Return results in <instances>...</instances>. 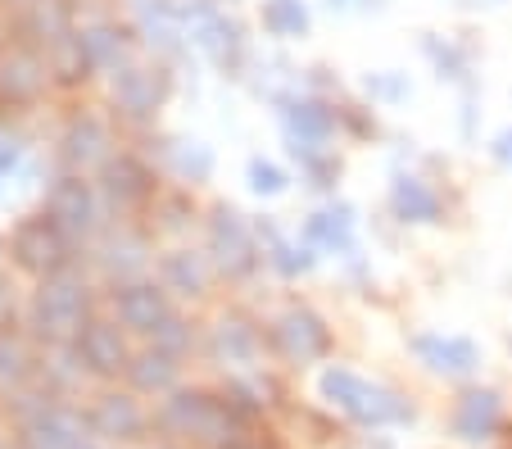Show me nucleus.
<instances>
[{
	"mask_svg": "<svg viewBox=\"0 0 512 449\" xmlns=\"http://www.w3.org/2000/svg\"><path fill=\"white\" fill-rule=\"evenodd\" d=\"M191 345H195L191 327H186L182 318H173V313H168L164 323L155 327V350H164V354H173V359H182V354L191 350Z\"/></svg>",
	"mask_w": 512,
	"mask_h": 449,
	"instance_id": "7c9ffc66",
	"label": "nucleus"
},
{
	"mask_svg": "<svg viewBox=\"0 0 512 449\" xmlns=\"http://www.w3.org/2000/svg\"><path fill=\"white\" fill-rule=\"evenodd\" d=\"M19 146H14V141H5L0 137V196H5V182H10L14 177V168H19Z\"/></svg>",
	"mask_w": 512,
	"mask_h": 449,
	"instance_id": "72a5a7b5",
	"label": "nucleus"
},
{
	"mask_svg": "<svg viewBox=\"0 0 512 449\" xmlns=\"http://www.w3.org/2000/svg\"><path fill=\"white\" fill-rule=\"evenodd\" d=\"M105 150H109V132H105V123H100V118L82 114V118H73V123H68V132H64V159H68V164L91 168V164H100V159H105Z\"/></svg>",
	"mask_w": 512,
	"mask_h": 449,
	"instance_id": "f3484780",
	"label": "nucleus"
},
{
	"mask_svg": "<svg viewBox=\"0 0 512 449\" xmlns=\"http://www.w3.org/2000/svg\"><path fill=\"white\" fill-rule=\"evenodd\" d=\"M73 350H78L82 368L96 372V377H118V372H127V363H132L123 332H118L114 323H87L82 336L73 341Z\"/></svg>",
	"mask_w": 512,
	"mask_h": 449,
	"instance_id": "9d476101",
	"label": "nucleus"
},
{
	"mask_svg": "<svg viewBox=\"0 0 512 449\" xmlns=\"http://www.w3.org/2000/svg\"><path fill=\"white\" fill-rule=\"evenodd\" d=\"M10 250H14V259H19V268H28V273H37V277H55L59 268H64V232H59L46 214L19 223Z\"/></svg>",
	"mask_w": 512,
	"mask_h": 449,
	"instance_id": "20e7f679",
	"label": "nucleus"
},
{
	"mask_svg": "<svg viewBox=\"0 0 512 449\" xmlns=\"http://www.w3.org/2000/svg\"><path fill=\"white\" fill-rule=\"evenodd\" d=\"M114 309H118V323L136 336H155V327L168 318V300H164V286L155 282H123L114 291Z\"/></svg>",
	"mask_w": 512,
	"mask_h": 449,
	"instance_id": "1a4fd4ad",
	"label": "nucleus"
},
{
	"mask_svg": "<svg viewBox=\"0 0 512 449\" xmlns=\"http://www.w3.org/2000/svg\"><path fill=\"white\" fill-rule=\"evenodd\" d=\"M241 449H245V445H241Z\"/></svg>",
	"mask_w": 512,
	"mask_h": 449,
	"instance_id": "4c0bfd02",
	"label": "nucleus"
},
{
	"mask_svg": "<svg viewBox=\"0 0 512 449\" xmlns=\"http://www.w3.org/2000/svg\"><path fill=\"white\" fill-rule=\"evenodd\" d=\"M100 264H105L114 277H132L136 268L145 264L141 241H132V236H123V241H109V245H105V254H100Z\"/></svg>",
	"mask_w": 512,
	"mask_h": 449,
	"instance_id": "c756f323",
	"label": "nucleus"
},
{
	"mask_svg": "<svg viewBox=\"0 0 512 449\" xmlns=\"http://www.w3.org/2000/svg\"><path fill=\"white\" fill-rule=\"evenodd\" d=\"M127 381H132V391H141V395H173L177 391V359L164 350L132 354Z\"/></svg>",
	"mask_w": 512,
	"mask_h": 449,
	"instance_id": "dca6fc26",
	"label": "nucleus"
},
{
	"mask_svg": "<svg viewBox=\"0 0 512 449\" xmlns=\"http://www.w3.org/2000/svg\"><path fill=\"white\" fill-rule=\"evenodd\" d=\"M499 418H503V404H499V395H494V391H467L463 400L454 404V431L463 440L494 436Z\"/></svg>",
	"mask_w": 512,
	"mask_h": 449,
	"instance_id": "2eb2a0df",
	"label": "nucleus"
},
{
	"mask_svg": "<svg viewBox=\"0 0 512 449\" xmlns=\"http://www.w3.org/2000/svg\"><path fill=\"white\" fill-rule=\"evenodd\" d=\"M250 186H254V191H259V196H277L281 186H286V177H281L272 164H263V159H254V164H250Z\"/></svg>",
	"mask_w": 512,
	"mask_h": 449,
	"instance_id": "473e14b6",
	"label": "nucleus"
},
{
	"mask_svg": "<svg viewBox=\"0 0 512 449\" xmlns=\"http://www.w3.org/2000/svg\"><path fill=\"white\" fill-rule=\"evenodd\" d=\"M0 449H10V445H0Z\"/></svg>",
	"mask_w": 512,
	"mask_h": 449,
	"instance_id": "e433bc0d",
	"label": "nucleus"
},
{
	"mask_svg": "<svg viewBox=\"0 0 512 449\" xmlns=\"http://www.w3.org/2000/svg\"><path fill=\"white\" fill-rule=\"evenodd\" d=\"M286 123H290V137L295 141H322L331 127V114L322 105H295L286 114Z\"/></svg>",
	"mask_w": 512,
	"mask_h": 449,
	"instance_id": "c85d7f7f",
	"label": "nucleus"
},
{
	"mask_svg": "<svg viewBox=\"0 0 512 449\" xmlns=\"http://www.w3.org/2000/svg\"><path fill=\"white\" fill-rule=\"evenodd\" d=\"M263 23H268V32H277V37H300V32L309 28V14H304L300 0H268Z\"/></svg>",
	"mask_w": 512,
	"mask_h": 449,
	"instance_id": "cd10ccee",
	"label": "nucleus"
},
{
	"mask_svg": "<svg viewBox=\"0 0 512 449\" xmlns=\"http://www.w3.org/2000/svg\"><path fill=\"white\" fill-rule=\"evenodd\" d=\"M318 391H322V400H331L340 413H349V418L363 422V427H390V422L413 418V409H408L395 391L372 386V381H363L349 368H327L318 381Z\"/></svg>",
	"mask_w": 512,
	"mask_h": 449,
	"instance_id": "f03ea898",
	"label": "nucleus"
},
{
	"mask_svg": "<svg viewBox=\"0 0 512 449\" xmlns=\"http://www.w3.org/2000/svg\"><path fill=\"white\" fill-rule=\"evenodd\" d=\"M41 82H46V64L41 59L23 55V50H14L10 59H0V96L32 100L41 91Z\"/></svg>",
	"mask_w": 512,
	"mask_h": 449,
	"instance_id": "aec40b11",
	"label": "nucleus"
},
{
	"mask_svg": "<svg viewBox=\"0 0 512 449\" xmlns=\"http://www.w3.org/2000/svg\"><path fill=\"white\" fill-rule=\"evenodd\" d=\"M78 41L91 69H118L127 59V32L114 23H91L87 32H78Z\"/></svg>",
	"mask_w": 512,
	"mask_h": 449,
	"instance_id": "412c9836",
	"label": "nucleus"
},
{
	"mask_svg": "<svg viewBox=\"0 0 512 449\" xmlns=\"http://www.w3.org/2000/svg\"><path fill=\"white\" fill-rule=\"evenodd\" d=\"M145 37L155 41L159 50H182V10L173 0H136Z\"/></svg>",
	"mask_w": 512,
	"mask_h": 449,
	"instance_id": "6ab92c4d",
	"label": "nucleus"
},
{
	"mask_svg": "<svg viewBox=\"0 0 512 449\" xmlns=\"http://www.w3.org/2000/svg\"><path fill=\"white\" fill-rule=\"evenodd\" d=\"M195 41H200L204 50H209L218 64H227V59H236V50H241V32H236V23L218 19V14H204V19H195Z\"/></svg>",
	"mask_w": 512,
	"mask_h": 449,
	"instance_id": "5701e85b",
	"label": "nucleus"
},
{
	"mask_svg": "<svg viewBox=\"0 0 512 449\" xmlns=\"http://www.w3.org/2000/svg\"><path fill=\"white\" fill-rule=\"evenodd\" d=\"M91 422H82L73 409L46 404L37 418L23 422V449H82L87 445Z\"/></svg>",
	"mask_w": 512,
	"mask_h": 449,
	"instance_id": "6e6552de",
	"label": "nucleus"
},
{
	"mask_svg": "<svg viewBox=\"0 0 512 449\" xmlns=\"http://www.w3.org/2000/svg\"><path fill=\"white\" fill-rule=\"evenodd\" d=\"M91 431L105 440H136L145 431V409L132 400V395H100L96 409L87 413Z\"/></svg>",
	"mask_w": 512,
	"mask_h": 449,
	"instance_id": "f8f14e48",
	"label": "nucleus"
},
{
	"mask_svg": "<svg viewBox=\"0 0 512 449\" xmlns=\"http://www.w3.org/2000/svg\"><path fill=\"white\" fill-rule=\"evenodd\" d=\"M155 422L168 436L195 440V445L241 449V413L232 409V400H213L204 391H173L159 404Z\"/></svg>",
	"mask_w": 512,
	"mask_h": 449,
	"instance_id": "f257e3e1",
	"label": "nucleus"
},
{
	"mask_svg": "<svg viewBox=\"0 0 512 449\" xmlns=\"http://www.w3.org/2000/svg\"><path fill=\"white\" fill-rule=\"evenodd\" d=\"M395 209H399L404 218H413V223H431V218L440 214V200H435L422 182L404 177V182L395 186Z\"/></svg>",
	"mask_w": 512,
	"mask_h": 449,
	"instance_id": "b1692460",
	"label": "nucleus"
},
{
	"mask_svg": "<svg viewBox=\"0 0 512 449\" xmlns=\"http://www.w3.org/2000/svg\"><path fill=\"white\" fill-rule=\"evenodd\" d=\"M10 286H5V277H0V323H5V318H10Z\"/></svg>",
	"mask_w": 512,
	"mask_h": 449,
	"instance_id": "f704fd0d",
	"label": "nucleus"
},
{
	"mask_svg": "<svg viewBox=\"0 0 512 449\" xmlns=\"http://www.w3.org/2000/svg\"><path fill=\"white\" fill-rule=\"evenodd\" d=\"M159 277H164V291H177L186 295V300H195V295H204V264H200V254L191 250H173L159 259Z\"/></svg>",
	"mask_w": 512,
	"mask_h": 449,
	"instance_id": "4be33fe9",
	"label": "nucleus"
},
{
	"mask_svg": "<svg viewBox=\"0 0 512 449\" xmlns=\"http://www.w3.org/2000/svg\"><path fill=\"white\" fill-rule=\"evenodd\" d=\"M32 372V359L10 332H0V391H19Z\"/></svg>",
	"mask_w": 512,
	"mask_h": 449,
	"instance_id": "393cba45",
	"label": "nucleus"
},
{
	"mask_svg": "<svg viewBox=\"0 0 512 449\" xmlns=\"http://www.w3.org/2000/svg\"><path fill=\"white\" fill-rule=\"evenodd\" d=\"M28 28L46 41H64L68 37V5L64 0H32V19Z\"/></svg>",
	"mask_w": 512,
	"mask_h": 449,
	"instance_id": "bb28decb",
	"label": "nucleus"
},
{
	"mask_svg": "<svg viewBox=\"0 0 512 449\" xmlns=\"http://www.w3.org/2000/svg\"><path fill=\"white\" fill-rule=\"evenodd\" d=\"M32 327H37V336L50 345L78 341L82 327H87V286L64 273L46 277L37 300H32Z\"/></svg>",
	"mask_w": 512,
	"mask_h": 449,
	"instance_id": "7ed1b4c3",
	"label": "nucleus"
},
{
	"mask_svg": "<svg viewBox=\"0 0 512 449\" xmlns=\"http://www.w3.org/2000/svg\"><path fill=\"white\" fill-rule=\"evenodd\" d=\"M272 341H277V350L286 354L290 363H313V359H322V354H327L331 336H327V327H322L318 313L290 309V313H281V318H277Z\"/></svg>",
	"mask_w": 512,
	"mask_h": 449,
	"instance_id": "0eeeda50",
	"label": "nucleus"
},
{
	"mask_svg": "<svg viewBox=\"0 0 512 449\" xmlns=\"http://www.w3.org/2000/svg\"><path fill=\"white\" fill-rule=\"evenodd\" d=\"M499 155H503V159H512V132H508V137L499 141Z\"/></svg>",
	"mask_w": 512,
	"mask_h": 449,
	"instance_id": "c9c22d12",
	"label": "nucleus"
},
{
	"mask_svg": "<svg viewBox=\"0 0 512 449\" xmlns=\"http://www.w3.org/2000/svg\"><path fill=\"white\" fill-rule=\"evenodd\" d=\"M46 218L64 236H87L96 227V196L82 177H59L46 196Z\"/></svg>",
	"mask_w": 512,
	"mask_h": 449,
	"instance_id": "423d86ee",
	"label": "nucleus"
},
{
	"mask_svg": "<svg viewBox=\"0 0 512 449\" xmlns=\"http://www.w3.org/2000/svg\"><path fill=\"white\" fill-rule=\"evenodd\" d=\"M114 96L127 118H150L168 96V73L164 69H118L114 73Z\"/></svg>",
	"mask_w": 512,
	"mask_h": 449,
	"instance_id": "9b49d317",
	"label": "nucleus"
},
{
	"mask_svg": "<svg viewBox=\"0 0 512 449\" xmlns=\"http://www.w3.org/2000/svg\"><path fill=\"white\" fill-rule=\"evenodd\" d=\"M209 350L218 363H254V354H259V336H254L250 323H241V318H223V323L213 327L209 336Z\"/></svg>",
	"mask_w": 512,
	"mask_h": 449,
	"instance_id": "a211bd4d",
	"label": "nucleus"
},
{
	"mask_svg": "<svg viewBox=\"0 0 512 449\" xmlns=\"http://www.w3.org/2000/svg\"><path fill=\"white\" fill-rule=\"evenodd\" d=\"M209 245H213V259L223 268L227 277H245L254 268V241H250V227L241 223L236 209H213V223H209Z\"/></svg>",
	"mask_w": 512,
	"mask_h": 449,
	"instance_id": "39448f33",
	"label": "nucleus"
},
{
	"mask_svg": "<svg viewBox=\"0 0 512 449\" xmlns=\"http://www.w3.org/2000/svg\"><path fill=\"white\" fill-rule=\"evenodd\" d=\"M309 241H327V245H345L349 241V214H318L309 223Z\"/></svg>",
	"mask_w": 512,
	"mask_h": 449,
	"instance_id": "2f4dec72",
	"label": "nucleus"
},
{
	"mask_svg": "<svg viewBox=\"0 0 512 449\" xmlns=\"http://www.w3.org/2000/svg\"><path fill=\"white\" fill-rule=\"evenodd\" d=\"M168 164H173L177 177H186V182H204L213 168V155L200 141H173V146H168Z\"/></svg>",
	"mask_w": 512,
	"mask_h": 449,
	"instance_id": "a878e982",
	"label": "nucleus"
},
{
	"mask_svg": "<svg viewBox=\"0 0 512 449\" xmlns=\"http://www.w3.org/2000/svg\"><path fill=\"white\" fill-rule=\"evenodd\" d=\"M417 359L431 372H445V377H467V372L481 363L472 341H458V336H417L413 341Z\"/></svg>",
	"mask_w": 512,
	"mask_h": 449,
	"instance_id": "ddd939ff",
	"label": "nucleus"
},
{
	"mask_svg": "<svg viewBox=\"0 0 512 449\" xmlns=\"http://www.w3.org/2000/svg\"><path fill=\"white\" fill-rule=\"evenodd\" d=\"M105 191L118 209H132V205H141V200H150L155 182H150L141 159L118 155V159H105Z\"/></svg>",
	"mask_w": 512,
	"mask_h": 449,
	"instance_id": "4468645a",
	"label": "nucleus"
}]
</instances>
